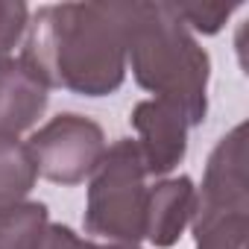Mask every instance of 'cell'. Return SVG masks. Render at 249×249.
<instances>
[{
    "label": "cell",
    "mask_w": 249,
    "mask_h": 249,
    "mask_svg": "<svg viewBox=\"0 0 249 249\" xmlns=\"http://www.w3.org/2000/svg\"><path fill=\"white\" fill-rule=\"evenodd\" d=\"M50 229V211L44 202L21 199L0 208V249H41Z\"/></svg>",
    "instance_id": "obj_9"
},
{
    "label": "cell",
    "mask_w": 249,
    "mask_h": 249,
    "mask_svg": "<svg viewBox=\"0 0 249 249\" xmlns=\"http://www.w3.org/2000/svg\"><path fill=\"white\" fill-rule=\"evenodd\" d=\"M41 249H100V246H97V243H91V240H85V237H79L71 226L56 223V226H50V229H47Z\"/></svg>",
    "instance_id": "obj_14"
},
{
    "label": "cell",
    "mask_w": 249,
    "mask_h": 249,
    "mask_svg": "<svg viewBox=\"0 0 249 249\" xmlns=\"http://www.w3.org/2000/svg\"><path fill=\"white\" fill-rule=\"evenodd\" d=\"M27 147L44 179L56 185H79L97 170L106 153V135L91 117L65 111L33 132Z\"/></svg>",
    "instance_id": "obj_4"
},
{
    "label": "cell",
    "mask_w": 249,
    "mask_h": 249,
    "mask_svg": "<svg viewBox=\"0 0 249 249\" xmlns=\"http://www.w3.org/2000/svg\"><path fill=\"white\" fill-rule=\"evenodd\" d=\"M50 100V82L24 56L0 65V135H18L36 126Z\"/></svg>",
    "instance_id": "obj_7"
},
{
    "label": "cell",
    "mask_w": 249,
    "mask_h": 249,
    "mask_svg": "<svg viewBox=\"0 0 249 249\" xmlns=\"http://www.w3.org/2000/svg\"><path fill=\"white\" fill-rule=\"evenodd\" d=\"M196 188L188 176H170L147 191L144 237L156 249H170L194 220Z\"/></svg>",
    "instance_id": "obj_8"
},
{
    "label": "cell",
    "mask_w": 249,
    "mask_h": 249,
    "mask_svg": "<svg viewBox=\"0 0 249 249\" xmlns=\"http://www.w3.org/2000/svg\"><path fill=\"white\" fill-rule=\"evenodd\" d=\"M246 123L226 132L208 156L202 188L196 191L194 231L208 229L220 220L249 217V188H246Z\"/></svg>",
    "instance_id": "obj_5"
},
{
    "label": "cell",
    "mask_w": 249,
    "mask_h": 249,
    "mask_svg": "<svg viewBox=\"0 0 249 249\" xmlns=\"http://www.w3.org/2000/svg\"><path fill=\"white\" fill-rule=\"evenodd\" d=\"M100 249H141L135 243H108V246H100Z\"/></svg>",
    "instance_id": "obj_15"
},
{
    "label": "cell",
    "mask_w": 249,
    "mask_h": 249,
    "mask_svg": "<svg viewBox=\"0 0 249 249\" xmlns=\"http://www.w3.org/2000/svg\"><path fill=\"white\" fill-rule=\"evenodd\" d=\"M132 126L138 132V153L147 176H167L188 153V120L164 100H141L132 108Z\"/></svg>",
    "instance_id": "obj_6"
},
{
    "label": "cell",
    "mask_w": 249,
    "mask_h": 249,
    "mask_svg": "<svg viewBox=\"0 0 249 249\" xmlns=\"http://www.w3.org/2000/svg\"><path fill=\"white\" fill-rule=\"evenodd\" d=\"M135 82L176 106L188 126H199L208 114L211 59L182 24L173 3H129L126 71Z\"/></svg>",
    "instance_id": "obj_2"
},
{
    "label": "cell",
    "mask_w": 249,
    "mask_h": 249,
    "mask_svg": "<svg viewBox=\"0 0 249 249\" xmlns=\"http://www.w3.org/2000/svg\"><path fill=\"white\" fill-rule=\"evenodd\" d=\"M30 6L27 3H0V65L12 59L15 47L27 38Z\"/></svg>",
    "instance_id": "obj_12"
},
{
    "label": "cell",
    "mask_w": 249,
    "mask_h": 249,
    "mask_svg": "<svg viewBox=\"0 0 249 249\" xmlns=\"http://www.w3.org/2000/svg\"><path fill=\"white\" fill-rule=\"evenodd\" d=\"M234 6H176V15L188 30H196L202 36H214L223 30Z\"/></svg>",
    "instance_id": "obj_13"
},
{
    "label": "cell",
    "mask_w": 249,
    "mask_h": 249,
    "mask_svg": "<svg viewBox=\"0 0 249 249\" xmlns=\"http://www.w3.org/2000/svg\"><path fill=\"white\" fill-rule=\"evenodd\" d=\"M147 170L138 144L120 138L106 147L97 170L91 173L85 202V231L111 243L144 240L147 220Z\"/></svg>",
    "instance_id": "obj_3"
},
{
    "label": "cell",
    "mask_w": 249,
    "mask_h": 249,
    "mask_svg": "<svg viewBox=\"0 0 249 249\" xmlns=\"http://www.w3.org/2000/svg\"><path fill=\"white\" fill-rule=\"evenodd\" d=\"M246 234H249V217H234L194 231V240L196 249H246Z\"/></svg>",
    "instance_id": "obj_11"
},
{
    "label": "cell",
    "mask_w": 249,
    "mask_h": 249,
    "mask_svg": "<svg viewBox=\"0 0 249 249\" xmlns=\"http://www.w3.org/2000/svg\"><path fill=\"white\" fill-rule=\"evenodd\" d=\"M129 3H56L30 15L24 59L82 97H108L126 79Z\"/></svg>",
    "instance_id": "obj_1"
},
{
    "label": "cell",
    "mask_w": 249,
    "mask_h": 249,
    "mask_svg": "<svg viewBox=\"0 0 249 249\" xmlns=\"http://www.w3.org/2000/svg\"><path fill=\"white\" fill-rule=\"evenodd\" d=\"M38 170L33 153L18 135H0V208L27 199L36 188Z\"/></svg>",
    "instance_id": "obj_10"
}]
</instances>
